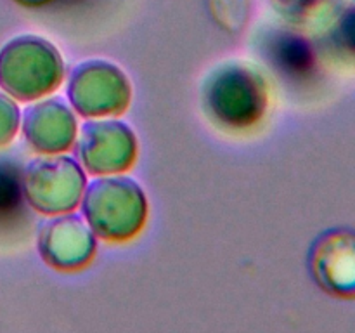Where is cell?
I'll return each instance as SVG.
<instances>
[{"label": "cell", "instance_id": "obj_1", "mask_svg": "<svg viewBox=\"0 0 355 333\" xmlns=\"http://www.w3.org/2000/svg\"><path fill=\"white\" fill-rule=\"evenodd\" d=\"M201 92L207 113L224 127L248 128L266 113V80L248 62H222L207 76Z\"/></svg>", "mask_w": 355, "mask_h": 333}, {"label": "cell", "instance_id": "obj_2", "mask_svg": "<svg viewBox=\"0 0 355 333\" xmlns=\"http://www.w3.org/2000/svg\"><path fill=\"white\" fill-rule=\"evenodd\" d=\"M82 212L97 236L125 241L142 229L148 203L141 186L130 177L107 176L94 179L85 187Z\"/></svg>", "mask_w": 355, "mask_h": 333}, {"label": "cell", "instance_id": "obj_3", "mask_svg": "<svg viewBox=\"0 0 355 333\" xmlns=\"http://www.w3.org/2000/svg\"><path fill=\"white\" fill-rule=\"evenodd\" d=\"M64 68L58 49L37 35H21L0 51V87L19 101L47 96L61 83Z\"/></svg>", "mask_w": 355, "mask_h": 333}, {"label": "cell", "instance_id": "obj_4", "mask_svg": "<svg viewBox=\"0 0 355 333\" xmlns=\"http://www.w3.org/2000/svg\"><path fill=\"white\" fill-rule=\"evenodd\" d=\"M23 186L24 196L35 210L61 214L78 205L85 187V176L75 160L55 153L28 163Z\"/></svg>", "mask_w": 355, "mask_h": 333}, {"label": "cell", "instance_id": "obj_5", "mask_svg": "<svg viewBox=\"0 0 355 333\" xmlns=\"http://www.w3.org/2000/svg\"><path fill=\"white\" fill-rule=\"evenodd\" d=\"M130 94L127 75L104 59L83 61L69 73V103L83 117L121 113L130 103Z\"/></svg>", "mask_w": 355, "mask_h": 333}, {"label": "cell", "instance_id": "obj_6", "mask_svg": "<svg viewBox=\"0 0 355 333\" xmlns=\"http://www.w3.org/2000/svg\"><path fill=\"white\" fill-rule=\"evenodd\" d=\"M76 153L83 166L97 176L127 170L137 155V141L120 120H90L80 130Z\"/></svg>", "mask_w": 355, "mask_h": 333}, {"label": "cell", "instance_id": "obj_7", "mask_svg": "<svg viewBox=\"0 0 355 333\" xmlns=\"http://www.w3.org/2000/svg\"><path fill=\"white\" fill-rule=\"evenodd\" d=\"M311 269L315 281L329 293L355 297V232L333 229L314 243Z\"/></svg>", "mask_w": 355, "mask_h": 333}, {"label": "cell", "instance_id": "obj_8", "mask_svg": "<svg viewBox=\"0 0 355 333\" xmlns=\"http://www.w3.org/2000/svg\"><path fill=\"white\" fill-rule=\"evenodd\" d=\"M38 250L44 260L58 269H78L94 255L96 239L76 214H64L44 222L38 232Z\"/></svg>", "mask_w": 355, "mask_h": 333}, {"label": "cell", "instance_id": "obj_9", "mask_svg": "<svg viewBox=\"0 0 355 333\" xmlns=\"http://www.w3.org/2000/svg\"><path fill=\"white\" fill-rule=\"evenodd\" d=\"M23 134L33 149L45 155L62 153L76 137V118L61 99L49 97L24 110Z\"/></svg>", "mask_w": 355, "mask_h": 333}, {"label": "cell", "instance_id": "obj_10", "mask_svg": "<svg viewBox=\"0 0 355 333\" xmlns=\"http://www.w3.org/2000/svg\"><path fill=\"white\" fill-rule=\"evenodd\" d=\"M19 108L9 94L0 90V148L7 146L19 127Z\"/></svg>", "mask_w": 355, "mask_h": 333}, {"label": "cell", "instance_id": "obj_11", "mask_svg": "<svg viewBox=\"0 0 355 333\" xmlns=\"http://www.w3.org/2000/svg\"><path fill=\"white\" fill-rule=\"evenodd\" d=\"M333 37L343 51L355 56V6L340 14L333 30Z\"/></svg>", "mask_w": 355, "mask_h": 333}, {"label": "cell", "instance_id": "obj_12", "mask_svg": "<svg viewBox=\"0 0 355 333\" xmlns=\"http://www.w3.org/2000/svg\"><path fill=\"white\" fill-rule=\"evenodd\" d=\"M272 2H276L286 12H304L321 0H272Z\"/></svg>", "mask_w": 355, "mask_h": 333}, {"label": "cell", "instance_id": "obj_13", "mask_svg": "<svg viewBox=\"0 0 355 333\" xmlns=\"http://www.w3.org/2000/svg\"><path fill=\"white\" fill-rule=\"evenodd\" d=\"M16 2L23 3V6H42L45 2H51V0H16Z\"/></svg>", "mask_w": 355, "mask_h": 333}]
</instances>
